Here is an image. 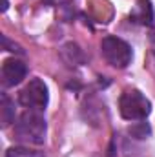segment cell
<instances>
[{"label": "cell", "mask_w": 155, "mask_h": 157, "mask_svg": "<svg viewBox=\"0 0 155 157\" xmlns=\"http://www.w3.org/2000/svg\"><path fill=\"white\" fill-rule=\"evenodd\" d=\"M119 112L126 121H144L152 113V102L139 90H126L120 95Z\"/></svg>", "instance_id": "cell-2"}, {"label": "cell", "mask_w": 155, "mask_h": 157, "mask_svg": "<svg viewBox=\"0 0 155 157\" xmlns=\"http://www.w3.org/2000/svg\"><path fill=\"white\" fill-rule=\"evenodd\" d=\"M6 157H44V154L37 150H29L26 146H13L6 152Z\"/></svg>", "instance_id": "cell-8"}, {"label": "cell", "mask_w": 155, "mask_h": 157, "mask_svg": "<svg viewBox=\"0 0 155 157\" xmlns=\"http://www.w3.org/2000/svg\"><path fill=\"white\" fill-rule=\"evenodd\" d=\"M28 73V68L22 60L18 59H6L2 64V84L6 88L18 86Z\"/></svg>", "instance_id": "cell-5"}, {"label": "cell", "mask_w": 155, "mask_h": 157, "mask_svg": "<svg viewBox=\"0 0 155 157\" xmlns=\"http://www.w3.org/2000/svg\"><path fill=\"white\" fill-rule=\"evenodd\" d=\"M60 57H62V60H64L68 66H78V64L84 60L82 49L78 48L75 42H68V44H64L62 49H60Z\"/></svg>", "instance_id": "cell-6"}, {"label": "cell", "mask_w": 155, "mask_h": 157, "mask_svg": "<svg viewBox=\"0 0 155 157\" xmlns=\"http://www.w3.org/2000/svg\"><path fill=\"white\" fill-rule=\"evenodd\" d=\"M18 101L28 110H39V112L46 110L49 102V90L46 82L42 78H31L18 93Z\"/></svg>", "instance_id": "cell-4"}, {"label": "cell", "mask_w": 155, "mask_h": 157, "mask_svg": "<svg viewBox=\"0 0 155 157\" xmlns=\"http://www.w3.org/2000/svg\"><path fill=\"white\" fill-rule=\"evenodd\" d=\"M0 117H2V126H9L15 121V104L7 95H2V104H0Z\"/></svg>", "instance_id": "cell-7"}, {"label": "cell", "mask_w": 155, "mask_h": 157, "mask_svg": "<svg viewBox=\"0 0 155 157\" xmlns=\"http://www.w3.org/2000/svg\"><path fill=\"white\" fill-rule=\"evenodd\" d=\"M150 126L146 124V122H139V124H133V126H130V133L133 135V137H137V139H146L148 135H150Z\"/></svg>", "instance_id": "cell-9"}, {"label": "cell", "mask_w": 155, "mask_h": 157, "mask_svg": "<svg viewBox=\"0 0 155 157\" xmlns=\"http://www.w3.org/2000/svg\"><path fill=\"white\" fill-rule=\"evenodd\" d=\"M46 133L47 124L39 110H26L15 122V135L26 144H44Z\"/></svg>", "instance_id": "cell-1"}, {"label": "cell", "mask_w": 155, "mask_h": 157, "mask_svg": "<svg viewBox=\"0 0 155 157\" xmlns=\"http://www.w3.org/2000/svg\"><path fill=\"white\" fill-rule=\"evenodd\" d=\"M100 53L104 57V60L108 64H112L113 68H126L131 59H133V51H131V46L126 42V40L119 39V37H104L100 42Z\"/></svg>", "instance_id": "cell-3"}]
</instances>
